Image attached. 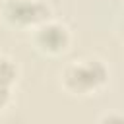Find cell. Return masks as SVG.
<instances>
[{
    "instance_id": "3",
    "label": "cell",
    "mask_w": 124,
    "mask_h": 124,
    "mask_svg": "<svg viewBox=\"0 0 124 124\" xmlns=\"http://www.w3.org/2000/svg\"><path fill=\"white\" fill-rule=\"evenodd\" d=\"M33 45L41 54L60 56L72 45V33L66 23L48 19L33 29Z\"/></svg>"
},
{
    "instance_id": "2",
    "label": "cell",
    "mask_w": 124,
    "mask_h": 124,
    "mask_svg": "<svg viewBox=\"0 0 124 124\" xmlns=\"http://www.w3.org/2000/svg\"><path fill=\"white\" fill-rule=\"evenodd\" d=\"M2 19L16 29H35L52 19V8L43 0H4L0 6Z\"/></svg>"
},
{
    "instance_id": "8",
    "label": "cell",
    "mask_w": 124,
    "mask_h": 124,
    "mask_svg": "<svg viewBox=\"0 0 124 124\" xmlns=\"http://www.w3.org/2000/svg\"><path fill=\"white\" fill-rule=\"evenodd\" d=\"M122 4H124V0H122Z\"/></svg>"
},
{
    "instance_id": "7",
    "label": "cell",
    "mask_w": 124,
    "mask_h": 124,
    "mask_svg": "<svg viewBox=\"0 0 124 124\" xmlns=\"http://www.w3.org/2000/svg\"><path fill=\"white\" fill-rule=\"evenodd\" d=\"M122 37H124V25H122Z\"/></svg>"
},
{
    "instance_id": "6",
    "label": "cell",
    "mask_w": 124,
    "mask_h": 124,
    "mask_svg": "<svg viewBox=\"0 0 124 124\" xmlns=\"http://www.w3.org/2000/svg\"><path fill=\"white\" fill-rule=\"evenodd\" d=\"M99 122H124V112H107L99 116Z\"/></svg>"
},
{
    "instance_id": "1",
    "label": "cell",
    "mask_w": 124,
    "mask_h": 124,
    "mask_svg": "<svg viewBox=\"0 0 124 124\" xmlns=\"http://www.w3.org/2000/svg\"><path fill=\"white\" fill-rule=\"evenodd\" d=\"M108 83V68L99 58H81L70 62L60 74V85L68 95L91 97Z\"/></svg>"
},
{
    "instance_id": "4",
    "label": "cell",
    "mask_w": 124,
    "mask_h": 124,
    "mask_svg": "<svg viewBox=\"0 0 124 124\" xmlns=\"http://www.w3.org/2000/svg\"><path fill=\"white\" fill-rule=\"evenodd\" d=\"M17 78H19L17 64L8 56H0V83L6 87H14Z\"/></svg>"
},
{
    "instance_id": "5",
    "label": "cell",
    "mask_w": 124,
    "mask_h": 124,
    "mask_svg": "<svg viewBox=\"0 0 124 124\" xmlns=\"http://www.w3.org/2000/svg\"><path fill=\"white\" fill-rule=\"evenodd\" d=\"M10 103H12V87H6L0 83V110L8 108Z\"/></svg>"
}]
</instances>
